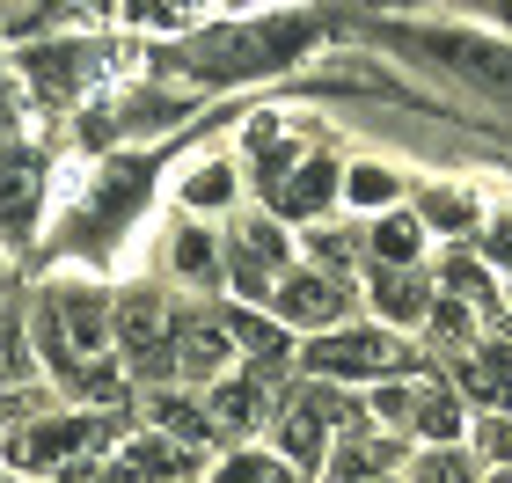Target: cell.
<instances>
[{"mask_svg":"<svg viewBox=\"0 0 512 483\" xmlns=\"http://www.w3.org/2000/svg\"><path fill=\"white\" fill-rule=\"evenodd\" d=\"M30 374V344H22V330H0V381H22Z\"/></svg>","mask_w":512,"mask_h":483,"instance_id":"cell-20","label":"cell"},{"mask_svg":"<svg viewBox=\"0 0 512 483\" xmlns=\"http://www.w3.org/2000/svg\"><path fill=\"white\" fill-rule=\"evenodd\" d=\"M249 418H256V388L227 381L220 396H213V425H249Z\"/></svg>","mask_w":512,"mask_h":483,"instance_id":"cell-15","label":"cell"},{"mask_svg":"<svg viewBox=\"0 0 512 483\" xmlns=\"http://www.w3.org/2000/svg\"><path fill=\"white\" fill-rule=\"evenodd\" d=\"M176 264L191 271V279H213V249H205L198 235H183V242H176Z\"/></svg>","mask_w":512,"mask_h":483,"instance_id":"cell-23","label":"cell"},{"mask_svg":"<svg viewBox=\"0 0 512 483\" xmlns=\"http://www.w3.org/2000/svg\"><path fill=\"white\" fill-rule=\"evenodd\" d=\"M66 447H88V425H37V432H22L8 454L15 462H59Z\"/></svg>","mask_w":512,"mask_h":483,"instance_id":"cell-10","label":"cell"},{"mask_svg":"<svg viewBox=\"0 0 512 483\" xmlns=\"http://www.w3.org/2000/svg\"><path fill=\"white\" fill-rule=\"evenodd\" d=\"M220 483H293V476H278L271 462H256V454H242V462H227Z\"/></svg>","mask_w":512,"mask_h":483,"instance_id":"cell-21","label":"cell"},{"mask_svg":"<svg viewBox=\"0 0 512 483\" xmlns=\"http://www.w3.org/2000/svg\"><path fill=\"white\" fill-rule=\"evenodd\" d=\"M337 308H344V293H337L330 279H293V286H286V315H293V322H330Z\"/></svg>","mask_w":512,"mask_h":483,"instance_id":"cell-11","label":"cell"},{"mask_svg":"<svg viewBox=\"0 0 512 483\" xmlns=\"http://www.w3.org/2000/svg\"><path fill=\"white\" fill-rule=\"evenodd\" d=\"M0 125H8V88H0Z\"/></svg>","mask_w":512,"mask_h":483,"instance_id":"cell-30","label":"cell"},{"mask_svg":"<svg viewBox=\"0 0 512 483\" xmlns=\"http://www.w3.org/2000/svg\"><path fill=\"white\" fill-rule=\"evenodd\" d=\"M30 213H37V161L30 154H8V161H0V227L22 235Z\"/></svg>","mask_w":512,"mask_h":483,"instance_id":"cell-6","label":"cell"},{"mask_svg":"<svg viewBox=\"0 0 512 483\" xmlns=\"http://www.w3.org/2000/svg\"><path fill=\"white\" fill-rule=\"evenodd\" d=\"M139 198H147V161H125V169L103 183V198H96V227H88V242H103V235L132 213Z\"/></svg>","mask_w":512,"mask_h":483,"instance_id":"cell-7","label":"cell"},{"mask_svg":"<svg viewBox=\"0 0 512 483\" xmlns=\"http://www.w3.org/2000/svg\"><path fill=\"white\" fill-rule=\"evenodd\" d=\"M417 483H469V462H461V454H425V462H417Z\"/></svg>","mask_w":512,"mask_h":483,"instance_id":"cell-19","label":"cell"},{"mask_svg":"<svg viewBox=\"0 0 512 483\" xmlns=\"http://www.w3.org/2000/svg\"><path fill=\"white\" fill-rule=\"evenodd\" d=\"M374 249L388 264H410V249H417V220H381L374 227Z\"/></svg>","mask_w":512,"mask_h":483,"instance_id":"cell-16","label":"cell"},{"mask_svg":"<svg viewBox=\"0 0 512 483\" xmlns=\"http://www.w3.org/2000/svg\"><path fill=\"white\" fill-rule=\"evenodd\" d=\"M374 301H381L388 315H403V322H410V315H425V308H432V286H425V279H410V271H374Z\"/></svg>","mask_w":512,"mask_h":483,"instance_id":"cell-8","label":"cell"},{"mask_svg":"<svg viewBox=\"0 0 512 483\" xmlns=\"http://www.w3.org/2000/svg\"><path fill=\"white\" fill-rule=\"evenodd\" d=\"M44 337H52L59 366H81L103 344V308L88 301V293H52V301H44Z\"/></svg>","mask_w":512,"mask_h":483,"instance_id":"cell-3","label":"cell"},{"mask_svg":"<svg viewBox=\"0 0 512 483\" xmlns=\"http://www.w3.org/2000/svg\"><path fill=\"white\" fill-rule=\"evenodd\" d=\"M235 337L249 344V352H264V359L278 352V330H264V322H256V315H242V322H235Z\"/></svg>","mask_w":512,"mask_h":483,"instance_id":"cell-24","label":"cell"},{"mask_svg":"<svg viewBox=\"0 0 512 483\" xmlns=\"http://www.w3.org/2000/svg\"><path fill=\"white\" fill-rule=\"evenodd\" d=\"M476 440H483V447H491V454H498V462H512V425H491V418H483V425H476Z\"/></svg>","mask_w":512,"mask_h":483,"instance_id":"cell-26","label":"cell"},{"mask_svg":"<svg viewBox=\"0 0 512 483\" xmlns=\"http://www.w3.org/2000/svg\"><path fill=\"white\" fill-rule=\"evenodd\" d=\"M498 483H512V476H498Z\"/></svg>","mask_w":512,"mask_h":483,"instance_id":"cell-31","label":"cell"},{"mask_svg":"<svg viewBox=\"0 0 512 483\" xmlns=\"http://www.w3.org/2000/svg\"><path fill=\"white\" fill-rule=\"evenodd\" d=\"M308 366L315 374H374V366H388V337H374V330L322 337V344H308Z\"/></svg>","mask_w":512,"mask_h":483,"instance_id":"cell-4","label":"cell"},{"mask_svg":"<svg viewBox=\"0 0 512 483\" xmlns=\"http://www.w3.org/2000/svg\"><path fill=\"white\" fill-rule=\"evenodd\" d=\"M491 257H498V264H512V220H505V227H491Z\"/></svg>","mask_w":512,"mask_h":483,"instance_id":"cell-29","label":"cell"},{"mask_svg":"<svg viewBox=\"0 0 512 483\" xmlns=\"http://www.w3.org/2000/svg\"><path fill=\"white\" fill-rule=\"evenodd\" d=\"M176 359L191 366V374H220L227 344H220V330H183V344H176Z\"/></svg>","mask_w":512,"mask_h":483,"instance_id":"cell-13","label":"cell"},{"mask_svg":"<svg viewBox=\"0 0 512 483\" xmlns=\"http://www.w3.org/2000/svg\"><path fill=\"white\" fill-rule=\"evenodd\" d=\"M330 191H337V161L315 154L293 183H278V213H286V220H308V213H322V205H330Z\"/></svg>","mask_w":512,"mask_h":483,"instance_id":"cell-5","label":"cell"},{"mask_svg":"<svg viewBox=\"0 0 512 483\" xmlns=\"http://www.w3.org/2000/svg\"><path fill=\"white\" fill-rule=\"evenodd\" d=\"M30 66H37L44 96H52V103H66V88H74V52H37Z\"/></svg>","mask_w":512,"mask_h":483,"instance_id":"cell-14","label":"cell"},{"mask_svg":"<svg viewBox=\"0 0 512 483\" xmlns=\"http://www.w3.org/2000/svg\"><path fill=\"white\" fill-rule=\"evenodd\" d=\"M469 388H476V396H491V403H505L512 396V352H483L469 366Z\"/></svg>","mask_w":512,"mask_h":483,"instance_id":"cell-12","label":"cell"},{"mask_svg":"<svg viewBox=\"0 0 512 483\" xmlns=\"http://www.w3.org/2000/svg\"><path fill=\"white\" fill-rule=\"evenodd\" d=\"M125 337L132 344H161V301H125Z\"/></svg>","mask_w":512,"mask_h":483,"instance_id":"cell-17","label":"cell"},{"mask_svg":"<svg viewBox=\"0 0 512 483\" xmlns=\"http://www.w3.org/2000/svg\"><path fill=\"white\" fill-rule=\"evenodd\" d=\"M308 37H315V22H235V30L191 37L183 44V66H198L213 81H235V74H264V66L293 59Z\"/></svg>","mask_w":512,"mask_h":483,"instance_id":"cell-1","label":"cell"},{"mask_svg":"<svg viewBox=\"0 0 512 483\" xmlns=\"http://www.w3.org/2000/svg\"><path fill=\"white\" fill-rule=\"evenodd\" d=\"M286 447L300 454V462H315V447H322V418H315V410H300V418L286 425Z\"/></svg>","mask_w":512,"mask_h":483,"instance_id":"cell-18","label":"cell"},{"mask_svg":"<svg viewBox=\"0 0 512 483\" xmlns=\"http://www.w3.org/2000/svg\"><path fill=\"white\" fill-rule=\"evenodd\" d=\"M352 198H359V205H381V198H388V176H381V169H359V176H352Z\"/></svg>","mask_w":512,"mask_h":483,"instance_id":"cell-25","label":"cell"},{"mask_svg":"<svg viewBox=\"0 0 512 483\" xmlns=\"http://www.w3.org/2000/svg\"><path fill=\"white\" fill-rule=\"evenodd\" d=\"M220 198H227V176H220V169H205V176L191 183V205H220Z\"/></svg>","mask_w":512,"mask_h":483,"instance_id":"cell-27","label":"cell"},{"mask_svg":"<svg viewBox=\"0 0 512 483\" xmlns=\"http://www.w3.org/2000/svg\"><path fill=\"white\" fill-rule=\"evenodd\" d=\"M132 469L154 476V483H191V476H198V462H191L183 447H169V440H139V447H132Z\"/></svg>","mask_w":512,"mask_h":483,"instance_id":"cell-9","label":"cell"},{"mask_svg":"<svg viewBox=\"0 0 512 483\" xmlns=\"http://www.w3.org/2000/svg\"><path fill=\"white\" fill-rule=\"evenodd\" d=\"M417 425H425L432 440H447V432H454V403L447 396H425V403H417Z\"/></svg>","mask_w":512,"mask_h":483,"instance_id":"cell-22","label":"cell"},{"mask_svg":"<svg viewBox=\"0 0 512 483\" xmlns=\"http://www.w3.org/2000/svg\"><path fill=\"white\" fill-rule=\"evenodd\" d=\"M417 44H425L432 59H447L461 81H476V88H491V96H505V103H512V52H505V44L469 37V30H425Z\"/></svg>","mask_w":512,"mask_h":483,"instance_id":"cell-2","label":"cell"},{"mask_svg":"<svg viewBox=\"0 0 512 483\" xmlns=\"http://www.w3.org/2000/svg\"><path fill=\"white\" fill-rule=\"evenodd\" d=\"M425 213H432L439 227H461V220H469V205H461V198L447 191V198H432V205H425Z\"/></svg>","mask_w":512,"mask_h":483,"instance_id":"cell-28","label":"cell"}]
</instances>
